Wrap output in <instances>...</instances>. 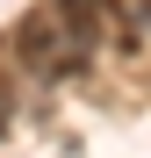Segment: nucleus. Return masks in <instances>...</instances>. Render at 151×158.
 <instances>
[{"label":"nucleus","mask_w":151,"mask_h":158,"mask_svg":"<svg viewBox=\"0 0 151 158\" xmlns=\"http://www.w3.org/2000/svg\"><path fill=\"white\" fill-rule=\"evenodd\" d=\"M7 115H15V86H7V72H0V129H7Z\"/></svg>","instance_id":"nucleus-3"},{"label":"nucleus","mask_w":151,"mask_h":158,"mask_svg":"<svg viewBox=\"0 0 151 158\" xmlns=\"http://www.w3.org/2000/svg\"><path fill=\"white\" fill-rule=\"evenodd\" d=\"M130 22H151V0H130Z\"/></svg>","instance_id":"nucleus-4"},{"label":"nucleus","mask_w":151,"mask_h":158,"mask_svg":"<svg viewBox=\"0 0 151 158\" xmlns=\"http://www.w3.org/2000/svg\"><path fill=\"white\" fill-rule=\"evenodd\" d=\"M15 58L29 65L36 79H72V72H86V50H79V36L65 29L58 0L36 7V15H22V29H15Z\"/></svg>","instance_id":"nucleus-1"},{"label":"nucleus","mask_w":151,"mask_h":158,"mask_svg":"<svg viewBox=\"0 0 151 158\" xmlns=\"http://www.w3.org/2000/svg\"><path fill=\"white\" fill-rule=\"evenodd\" d=\"M58 15H65V29L79 36V50L94 58V50L108 43V15H115V0H58Z\"/></svg>","instance_id":"nucleus-2"}]
</instances>
